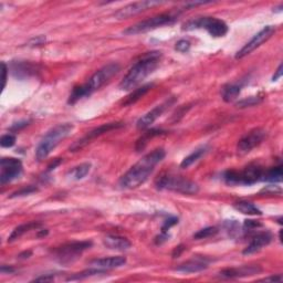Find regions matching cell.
<instances>
[{"label":"cell","instance_id":"obj_1","mask_svg":"<svg viewBox=\"0 0 283 283\" xmlns=\"http://www.w3.org/2000/svg\"><path fill=\"white\" fill-rule=\"evenodd\" d=\"M165 156H166V152L162 147L152 151L149 154L143 156L136 164L133 165L121 177L119 181L120 187L123 189H134L139 187L153 174L155 167L162 162Z\"/></svg>","mask_w":283,"mask_h":283},{"label":"cell","instance_id":"obj_2","mask_svg":"<svg viewBox=\"0 0 283 283\" xmlns=\"http://www.w3.org/2000/svg\"><path fill=\"white\" fill-rule=\"evenodd\" d=\"M162 52L152 51L135 62L125 77L119 84L120 90L131 91L139 86L144 80L156 70L160 62Z\"/></svg>","mask_w":283,"mask_h":283},{"label":"cell","instance_id":"obj_3","mask_svg":"<svg viewBox=\"0 0 283 283\" xmlns=\"http://www.w3.org/2000/svg\"><path fill=\"white\" fill-rule=\"evenodd\" d=\"M120 69L121 66L119 63L116 62L109 63V65L101 67V69H99L88 79L87 83L73 87V90L69 96V100H67V103L75 104L79 102L80 100L90 96L95 91H98L99 88L102 87L105 83H108L114 75L119 73Z\"/></svg>","mask_w":283,"mask_h":283},{"label":"cell","instance_id":"obj_4","mask_svg":"<svg viewBox=\"0 0 283 283\" xmlns=\"http://www.w3.org/2000/svg\"><path fill=\"white\" fill-rule=\"evenodd\" d=\"M73 129H74L73 124L63 123L54 126V128L48 131L37 146L36 158L39 160V162L45 159L52 153V151L60 144L63 139H65L71 133H72Z\"/></svg>","mask_w":283,"mask_h":283},{"label":"cell","instance_id":"obj_5","mask_svg":"<svg viewBox=\"0 0 283 283\" xmlns=\"http://www.w3.org/2000/svg\"><path fill=\"white\" fill-rule=\"evenodd\" d=\"M263 168L258 164H250L244 167L242 171L230 170L225 172L223 174V180L226 184L230 186L236 185H246L251 186L262 179Z\"/></svg>","mask_w":283,"mask_h":283},{"label":"cell","instance_id":"obj_6","mask_svg":"<svg viewBox=\"0 0 283 283\" xmlns=\"http://www.w3.org/2000/svg\"><path fill=\"white\" fill-rule=\"evenodd\" d=\"M181 29L186 31L196 30V29H205L214 38L225 37L228 31H229V28H228V24L225 21L215 18V17H200V18L188 20L187 22L183 24Z\"/></svg>","mask_w":283,"mask_h":283},{"label":"cell","instance_id":"obj_7","mask_svg":"<svg viewBox=\"0 0 283 283\" xmlns=\"http://www.w3.org/2000/svg\"><path fill=\"white\" fill-rule=\"evenodd\" d=\"M177 19H178V14L175 12H170V14H160L157 16L152 17L146 20L139 21V22L133 24V26L129 27L123 31L124 35L128 36H135V35H141V33H145L155 29L164 27V26H170V24L175 23Z\"/></svg>","mask_w":283,"mask_h":283},{"label":"cell","instance_id":"obj_8","mask_svg":"<svg viewBox=\"0 0 283 283\" xmlns=\"http://www.w3.org/2000/svg\"><path fill=\"white\" fill-rule=\"evenodd\" d=\"M156 188L183 194V195H196L199 192V186L195 181L180 176L165 175L156 180Z\"/></svg>","mask_w":283,"mask_h":283},{"label":"cell","instance_id":"obj_9","mask_svg":"<svg viewBox=\"0 0 283 283\" xmlns=\"http://www.w3.org/2000/svg\"><path fill=\"white\" fill-rule=\"evenodd\" d=\"M92 246V241H74L54 249L53 253L59 262L70 263L77 260L84 251L90 249Z\"/></svg>","mask_w":283,"mask_h":283},{"label":"cell","instance_id":"obj_10","mask_svg":"<svg viewBox=\"0 0 283 283\" xmlns=\"http://www.w3.org/2000/svg\"><path fill=\"white\" fill-rule=\"evenodd\" d=\"M123 126H124L123 122H111V123H105L100 125L99 128L90 131L86 136H83L82 138L78 139L77 142H74L73 144L70 146V152H78L80 150H82L83 147L90 144L93 139L102 136L103 134L111 132L113 130H119L121 128H123Z\"/></svg>","mask_w":283,"mask_h":283},{"label":"cell","instance_id":"obj_11","mask_svg":"<svg viewBox=\"0 0 283 283\" xmlns=\"http://www.w3.org/2000/svg\"><path fill=\"white\" fill-rule=\"evenodd\" d=\"M22 163L15 157H3L0 162V184L6 185L22 174Z\"/></svg>","mask_w":283,"mask_h":283},{"label":"cell","instance_id":"obj_12","mask_svg":"<svg viewBox=\"0 0 283 283\" xmlns=\"http://www.w3.org/2000/svg\"><path fill=\"white\" fill-rule=\"evenodd\" d=\"M274 32H276V28L272 26L264 27L262 30H260L256 36H253L252 39L249 42H247V44L239 50L237 54H236V59L239 60V59L247 57L248 54H250L251 52L255 51L256 49L259 48L261 44H263L264 42H267L270 38L273 36Z\"/></svg>","mask_w":283,"mask_h":283},{"label":"cell","instance_id":"obj_13","mask_svg":"<svg viewBox=\"0 0 283 283\" xmlns=\"http://www.w3.org/2000/svg\"><path fill=\"white\" fill-rule=\"evenodd\" d=\"M176 102V98L175 96H172V98H168L166 101H164L163 103H160L158 105H156L154 109H152L150 112H147L144 114L141 119L137 121L136 123V128L138 130H147L151 128V125L154 123V122L160 117L164 114L165 111H167L172 105H174Z\"/></svg>","mask_w":283,"mask_h":283},{"label":"cell","instance_id":"obj_14","mask_svg":"<svg viewBox=\"0 0 283 283\" xmlns=\"http://www.w3.org/2000/svg\"><path fill=\"white\" fill-rule=\"evenodd\" d=\"M267 137V131L258 128L253 129L250 132L247 133L244 136L240 139L237 145V150L239 154H248L250 152L256 149L257 146H259L261 143L264 141V138Z\"/></svg>","mask_w":283,"mask_h":283},{"label":"cell","instance_id":"obj_15","mask_svg":"<svg viewBox=\"0 0 283 283\" xmlns=\"http://www.w3.org/2000/svg\"><path fill=\"white\" fill-rule=\"evenodd\" d=\"M162 3H163L162 1H154V0H145V1L133 2L117 10L115 14H114V17L119 20L128 19L131 18V17L141 14L143 11H146L147 9H151V8H153L155 6L162 5Z\"/></svg>","mask_w":283,"mask_h":283},{"label":"cell","instance_id":"obj_16","mask_svg":"<svg viewBox=\"0 0 283 283\" xmlns=\"http://www.w3.org/2000/svg\"><path fill=\"white\" fill-rule=\"evenodd\" d=\"M261 267L259 265H242L240 268H228L219 272V277L223 279H237L244 278L261 272Z\"/></svg>","mask_w":283,"mask_h":283},{"label":"cell","instance_id":"obj_17","mask_svg":"<svg viewBox=\"0 0 283 283\" xmlns=\"http://www.w3.org/2000/svg\"><path fill=\"white\" fill-rule=\"evenodd\" d=\"M272 241V235L269 231L259 232L255 237L251 239L250 243L248 244L247 248H244L243 255H251L257 251H260L263 247L268 246V244Z\"/></svg>","mask_w":283,"mask_h":283},{"label":"cell","instance_id":"obj_18","mask_svg":"<svg viewBox=\"0 0 283 283\" xmlns=\"http://www.w3.org/2000/svg\"><path fill=\"white\" fill-rule=\"evenodd\" d=\"M126 263V258L122 256L117 257H109V258H102V259L92 260L90 265L93 268H99L102 270H111L121 268Z\"/></svg>","mask_w":283,"mask_h":283},{"label":"cell","instance_id":"obj_19","mask_svg":"<svg viewBox=\"0 0 283 283\" xmlns=\"http://www.w3.org/2000/svg\"><path fill=\"white\" fill-rule=\"evenodd\" d=\"M208 268V262L206 260L200 259V258H196V259H192L186 261V262L179 264L175 270L181 273H197L201 272Z\"/></svg>","mask_w":283,"mask_h":283},{"label":"cell","instance_id":"obj_20","mask_svg":"<svg viewBox=\"0 0 283 283\" xmlns=\"http://www.w3.org/2000/svg\"><path fill=\"white\" fill-rule=\"evenodd\" d=\"M103 243L109 250L115 251L129 250L132 246V243L128 238L121 237V236H108L103 239Z\"/></svg>","mask_w":283,"mask_h":283},{"label":"cell","instance_id":"obj_21","mask_svg":"<svg viewBox=\"0 0 283 283\" xmlns=\"http://www.w3.org/2000/svg\"><path fill=\"white\" fill-rule=\"evenodd\" d=\"M41 227H42V223L38 221H30L27 223H22V225L16 227L15 229L12 230L10 236L8 237V242L15 241V240L22 237L24 234H27V232L31 230H39Z\"/></svg>","mask_w":283,"mask_h":283},{"label":"cell","instance_id":"obj_22","mask_svg":"<svg viewBox=\"0 0 283 283\" xmlns=\"http://www.w3.org/2000/svg\"><path fill=\"white\" fill-rule=\"evenodd\" d=\"M153 87H154V83H147L145 84V86H142L137 88H135V90H133V92L131 93L128 98L125 99V101L123 102V107H129V105L136 103L137 101L141 100Z\"/></svg>","mask_w":283,"mask_h":283},{"label":"cell","instance_id":"obj_23","mask_svg":"<svg viewBox=\"0 0 283 283\" xmlns=\"http://www.w3.org/2000/svg\"><path fill=\"white\" fill-rule=\"evenodd\" d=\"M234 208L238 210L239 213L243 215H249V216H261L262 211H261L256 205L247 200H239L234 204Z\"/></svg>","mask_w":283,"mask_h":283},{"label":"cell","instance_id":"obj_24","mask_svg":"<svg viewBox=\"0 0 283 283\" xmlns=\"http://www.w3.org/2000/svg\"><path fill=\"white\" fill-rule=\"evenodd\" d=\"M164 134H166V131H164V130H158V129L147 130L146 132L137 139L135 149H136L137 152L143 151L146 147L147 143H149L150 139H152L153 137H156V136H160V135H164Z\"/></svg>","mask_w":283,"mask_h":283},{"label":"cell","instance_id":"obj_25","mask_svg":"<svg viewBox=\"0 0 283 283\" xmlns=\"http://www.w3.org/2000/svg\"><path fill=\"white\" fill-rule=\"evenodd\" d=\"M207 152H208V146H206V145L195 150L192 154H189L187 157H185L183 159V162L180 163V167L184 168V170L191 167L193 164H195L196 162H198V160H199L202 156H205Z\"/></svg>","mask_w":283,"mask_h":283},{"label":"cell","instance_id":"obj_26","mask_svg":"<svg viewBox=\"0 0 283 283\" xmlns=\"http://www.w3.org/2000/svg\"><path fill=\"white\" fill-rule=\"evenodd\" d=\"M91 167V163H82L69 171L66 176L69 177L71 180H81L90 173Z\"/></svg>","mask_w":283,"mask_h":283},{"label":"cell","instance_id":"obj_27","mask_svg":"<svg viewBox=\"0 0 283 283\" xmlns=\"http://www.w3.org/2000/svg\"><path fill=\"white\" fill-rule=\"evenodd\" d=\"M240 92H241V87L238 84H228V86L223 87L221 90V96L225 102H232L238 98Z\"/></svg>","mask_w":283,"mask_h":283},{"label":"cell","instance_id":"obj_28","mask_svg":"<svg viewBox=\"0 0 283 283\" xmlns=\"http://www.w3.org/2000/svg\"><path fill=\"white\" fill-rule=\"evenodd\" d=\"M282 177H283V173H282V166L279 165V166L272 167L270 170L263 172L262 175V179L264 181H268V183H281L282 181Z\"/></svg>","mask_w":283,"mask_h":283},{"label":"cell","instance_id":"obj_29","mask_svg":"<svg viewBox=\"0 0 283 283\" xmlns=\"http://www.w3.org/2000/svg\"><path fill=\"white\" fill-rule=\"evenodd\" d=\"M107 272V270H102V269H99V268H93L91 267L90 269L87 270H84V271L77 273V274H73L72 277H70L67 279V281H74V280H83V279H87V278H90L93 276H96V274H102Z\"/></svg>","mask_w":283,"mask_h":283},{"label":"cell","instance_id":"obj_30","mask_svg":"<svg viewBox=\"0 0 283 283\" xmlns=\"http://www.w3.org/2000/svg\"><path fill=\"white\" fill-rule=\"evenodd\" d=\"M218 228L217 227H207L204 229H200L199 231H197L195 235H194V239L200 240V239H207L210 237H214L215 235L218 234Z\"/></svg>","mask_w":283,"mask_h":283},{"label":"cell","instance_id":"obj_31","mask_svg":"<svg viewBox=\"0 0 283 283\" xmlns=\"http://www.w3.org/2000/svg\"><path fill=\"white\" fill-rule=\"evenodd\" d=\"M262 98L261 96H250V98H246L236 104L237 108H250V107H255V105L260 104L262 102Z\"/></svg>","mask_w":283,"mask_h":283},{"label":"cell","instance_id":"obj_32","mask_svg":"<svg viewBox=\"0 0 283 283\" xmlns=\"http://www.w3.org/2000/svg\"><path fill=\"white\" fill-rule=\"evenodd\" d=\"M38 192V188L36 186H27V187H23L17 191L15 193H12V195L10 198H16V197H22V196H28L31 195V194H35Z\"/></svg>","mask_w":283,"mask_h":283},{"label":"cell","instance_id":"obj_33","mask_svg":"<svg viewBox=\"0 0 283 283\" xmlns=\"http://www.w3.org/2000/svg\"><path fill=\"white\" fill-rule=\"evenodd\" d=\"M16 144V136L12 134H5L0 138V145L5 149H10Z\"/></svg>","mask_w":283,"mask_h":283},{"label":"cell","instance_id":"obj_34","mask_svg":"<svg viewBox=\"0 0 283 283\" xmlns=\"http://www.w3.org/2000/svg\"><path fill=\"white\" fill-rule=\"evenodd\" d=\"M175 49L177 50L178 52L181 53H186L189 51V49H191V42L187 41V40H179L177 42L176 45H175Z\"/></svg>","mask_w":283,"mask_h":283},{"label":"cell","instance_id":"obj_35","mask_svg":"<svg viewBox=\"0 0 283 283\" xmlns=\"http://www.w3.org/2000/svg\"><path fill=\"white\" fill-rule=\"evenodd\" d=\"M262 227V223L258 220H252V219H247L244 220L243 223V228L246 230H253V229H258V228Z\"/></svg>","mask_w":283,"mask_h":283},{"label":"cell","instance_id":"obj_36","mask_svg":"<svg viewBox=\"0 0 283 283\" xmlns=\"http://www.w3.org/2000/svg\"><path fill=\"white\" fill-rule=\"evenodd\" d=\"M178 223V218L177 217H171L167 220H165L163 226H162V232H168V230L171 229L173 226H175Z\"/></svg>","mask_w":283,"mask_h":283},{"label":"cell","instance_id":"obj_37","mask_svg":"<svg viewBox=\"0 0 283 283\" xmlns=\"http://www.w3.org/2000/svg\"><path fill=\"white\" fill-rule=\"evenodd\" d=\"M29 123H30V121H28V120L20 121V122H18V123L12 124V126L10 128V131H14V132H18V131L22 130V129L26 128V126H28Z\"/></svg>","mask_w":283,"mask_h":283},{"label":"cell","instance_id":"obj_38","mask_svg":"<svg viewBox=\"0 0 283 283\" xmlns=\"http://www.w3.org/2000/svg\"><path fill=\"white\" fill-rule=\"evenodd\" d=\"M168 238H170V235H168V232H160V235L155 238V243L156 244H162L163 242L167 241Z\"/></svg>","mask_w":283,"mask_h":283},{"label":"cell","instance_id":"obj_39","mask_svg":"<svg viewBox=\"0 0 283 283\" xmlns=\"http://www.w3.org/2000/svg\"><path fill=\"white\" fill-rule=\"evenodd\" d=\"M54 280V274H45V276L38 277L36 279H33L35 282H50Z\"/></svg>","mask_w":283,"mask_h":283},{"label":"cell","instance_id":"obj_40","mask_svg":"<svg viewBox=\"0 0 283 283\" xmlns=\"http://www.w3.org/2000/svg\"><path fill=\"white\" fill-rule=\"evenodd\" d=\"M1 67H2V90L6 87L7 83V74H8V66L5 62H1Z\"/></svg>","mask_w":283,"mask_h":283},{"label":"cell","instance_id":"obj_41","mask_svg":"<svg viewBox=\"0 0 283 283\" xmlns=\"http://www.w3.org/2000/svg\"><path fill=\"white\" fill-rule=\"evenodd\" d=\"M260 281H262V282H282V276L281 274H278V276H271V277L261 279Z\"/></svg>","mask_w":283,"mask_h":283},{"label":"cell","instance_id":"obj_42","mask_svg":"<svg viewBox=\"0 0 283 283\" xmlns=\"http://www.w3.org/2000/svg\"><path fill=\"white\" fill-rule=\"evenodd\" d=\"M185 246H183V244H180V246H178V247H176L175 249H174V251H173V258H178V257H180V255L181 253H183L184 251H185Z\"/></svg>","mask_w":283,"mask_h":283},{"label":"cell","instance_id":"obj_43","mask_svg":"<svg viewBox=\"0 0 283 283\" xmlns=\"http://www.w3.org/2000/svg\"><path fill=\"white\" fill-rule=\"evenodd\" d=\"M282 69H283V66H282V65H279V67L277 69V71H276V73H274V75L272 77V81L273 82H276V81H278L279 79H280L281 77H282V73H283V71H282Z\"/></svg>","mask_w":283,"mask_h":283},{"label":"cell","instance_id":"obj_44","mask_svg":"<svg viewBox=\"0 0 283 283\" xmlns=\"http://www.w3.org/2000/svg\"><path fill=\"white\" fill-rule=\"evenodd\" d=\"M2 274H9V273H14L15 272V268L12 267H8V265H1V269H0Z\"/></svg>","mask_w":283,"mask_h":283},{"label":"cell","instance_id":"obj_45","mask_svg":"<svg viewBox=\"0 0 283 283\" xmlns=\"http://www.w3.org/2000/svg\"><path fill=\"white\" fill-rule=\"evenodd\" d=\"M61 163H62V159H61V158L56 159L51 165H49V166H48V170H46V171H48V172H51V171H53V170H56V167L59 166V165H60Z\"/></svg>","mask_w":283,"mask_h":283},{"label":"cell","instance_id":"obj_46","mask_svg":"<svg viewBox=\"0 0 283 283\" xmlns=\"http://www.w3.org/2000/svg\"><path fill=\"white\" fill-rule=\"evenodd\" d=\"M31 255H32L31 251H23V252L20 253L18 258L19 259H28L29 257H31Z\"/></svg>","mask_w":283,"mask_h":283},{"label":"cell","instance_id":"obj_47","mask_svg":"<svg viewBox=\"0 0 283 283\" xmlns=\"http://www.w3.org/2000/svg\"><path fill=\"white\" fill-rule=\"evenodd\" d=\"M48 232H49V231L46 230V229H41V230H38V235H37V236H38V237H39V238H41V237H44V236L48 235Z\"/></svg>","mask_w":283,"mask_h":283},{"label":"cell","instance_id":"obj_48","mask_svg":"<svg viewBox=\"0 0 283 283\" xmlns=\"http://www.w3.org/2000/svg\"><path fill=\"white\" fill-rule=\"evenodd\" d=\"M281 8H283V5H280V6H279L278 8H276V9H274L273 11H274V12H279V11H282V9H281Z\"/></svg>","mask_w":283,"mask_h":283}]
</instances>
